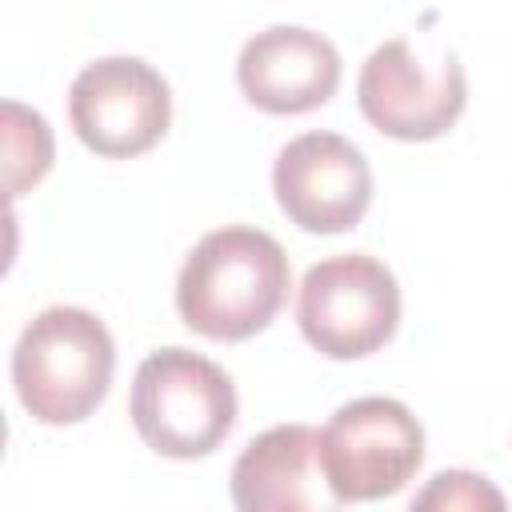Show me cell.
<instances>
[{
	"instance_id": "6da1fadb",
	"label": "cell",
	"mask_w": 512,
	"mask_h": 512,
	"mask_svg": "<svg viewBox=\"0 0 512 512\" xmlns=\"http://www.w3.org/2000/svg\"><path fill=\"white\" fill-rule=\"evenodd\" d=\"M292 284L276 236L252 224H224L196 240L176 276L180 320L208 340H248L272 324Z\"/></svg>"
},
{
	"instance_id": "7a4b0ae2",
	"label": "cell",
	"mask_w": 512,
	"mask_h": 512,
	"mask_svg": "<svg viewBox=\"0 0 512 512\" xmlns=\"http://www.w3.org/2000/svg\"><path fill=\"white\" fill-rule=\"evenodd\" d=\"M116 344L88 308L52 304L36 312L12 348V384L28 416L40 424L88 420L112 384Z\"/></svg>"
},
{
	"instance_id": "3957f363",
	"label": "cell",
	"mask_w": 512,
	"mask_h": 512,
	"mask_svg": "<svg viewBox=\"0 0 512 512\" xmlns=\"http://www.w3.org/2000/svg\"><path fill=\"white\" fill-rule=\"evenodd\" d=\"M128 412L152 452L200 460L216 452L236 424V384L216 360L192 348H156L132 376Z\"/></svg>"
},
{
	"instance_id": "277c9868",
	"label": "cell",
	"mask_w": 512,
	"mask_h": 512,
	"mask_svg": "<svg viewBox=\"0 0 512 512\" xmlns=\"http://www.w3.org/2000/svg\"><path fill=\"white\" fill-rule=\"evenodd\" d=\"M296 324L328 360H360L384 348L400 324V284L368 252H340L312 264L300 280Z\"/></svg>"
},
{
	"instance_id": "5b68a950",
	"label": "cell",
	"mask_w": 512,
	"mask_h": 512,
	"mask_svg": "<svg viewBox=\"0 0 512 512\" xmlns=\"http://www.w3.org/2000/svg\"><path fill=\"white\" fill-rule=\"evenodd\" d=\"M320 464L344 504L392 496L424 464V428L392 396L348 400L320 428Z\"/></svg>"
},
{
	"instance_id": "8992f818",
	"label": "cell",
	"mask_w": 512,
	"mask_h": 512,
	"mask_svg": "<svg viewBox=\"0 0 512 512\" xmlns=\"http://www.w3.org/2000/svg\"><path fill=\"white\" fill-rule=\"evenodd\" d=\"M468 100L464 68L456 52L424 64L404 36L384 40L368 52L356 76V104L364 120L392 140H436L444 136Z\"/></svg>"
},
{
	"instance_id": "52a82bcc",
	"label": "cell",
	"mask_w": 512,
	"mask_h": 512,
	"mask_svg": "<svg viewBox=\"0 0 512 512\" xmlns=\"http://www.w3.org/2000/svg\"><path fill=\"white\" fill-rule=\"evenodd\" d=\"M68 120L96 156L128 160L168 132L172 92L148 60L100 56L76 72L68 88Z\"/></svg>"
},
{
	"instance_id": "ba28073f",
	"label": "cell",
	"mask_w": 512,
	"mask_h": 512,
	"mask_svg": "<svg viewBox=\"0 0 512 512\" xmlns=\"http://www.w3.org/2000/svg\"><path fill=\"white\" fill-rule=\"evenodd\" d=\"M272 192L280 212L316 236L348 232L372 204V168L364 152L340 132H300L272 164Z\"/></svg>"
},
{
	"instance_id": "9c48e42d",
	"label": "cell",
	"mask_w": 512,
	"mask_h": 512,
	"mask_svg": "<svg viewBox=\"0 0 512 512\" xmlns=\"http://www.w3.org/2000/svg\"><path fill=\"white\" fill-rule=\"evenodd\" d=\"M236 84L248 104L272 116L312 112L340 88V52L324 32L272 24L244 40L236 56Z\"/></svg>"
},
{
	"instance_id": "30bf717a",
	"label": "cell",
	"mask_w": 512,
	"mask_h": 512,
	"mask_svg": "<svg viewBox=\"0 0 512 512\" xmlns=\"http://www.w3.org/2000/svg\"><path fill=\"white\" fill-rule=\"evenodd\" d=\"M228 492L236 512H340L320 464V432L308 424H276L244 444L232 464Z\"/></svg>"
},
{
	"instance_id": "8fae6325",
	"label": "cell",
	"mask_w": 512,
	"mask_h": 512,
	"mask_svg": "<svg viewBox=\"0 0 512 512\" xmlns=\"http://www.w3.org/2000/svg\"><path fill=\"white\" fill-rule=\"evenodd\" d=\"M4 192L20 196L52 168V128L36 108L4 100Z\"/></svg>"
},
{
	"instance_id": "7c38bea8",
	"label": "cell",
	"mask_w": 512,
	"mask_h": 512,
	"mask_svg": "<svg viewBox=\"0 0 512 512\" xmlns=\"http://www.w3.org/2000/svg\"><path fill=\"white\" fill-rule=\"evenodd\" d=\"M408 512H508V500L484 472L444 468L420 484Z\"/></svg>"
}]
</instances>
